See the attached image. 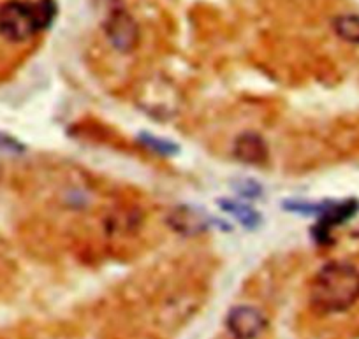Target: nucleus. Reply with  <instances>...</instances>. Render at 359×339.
Here are the masks:
<instances>
[{"label":"nucleus","mask_w":359,"mask_h":339,"mask_svg":"<svg viewBox=\"0 0 359 339\" xmlns=\"http://www.w3.org/2000/svg\"><path fill=\"white\" fill-rule=\"evenodd\" d=\"M359 300V271L348 262L326 264L310 285V303L323 314L341 313Z\"/></svg>","instance_id":"obj_1"},{"label":"nucleus","mask_w":359,"mask_h":339,"mask_svg":"<svg viewBox=\"0 0 359 339\" xmlns=\"http://www.w3.org/2000/svg\"><path fill=\"white\" fill-rule=\"evenodd\" d=\"M57 15L53 0H9L0 6V36L11 43H23L51 25Z\"/></svg>","instance_id":"obj_2"},{"label":"nucleus","mask_w":359,"mask_h":339,"mask_svg":"<svg viewBox=\"0 0 359 339\" xmlns=\"http://www.w3.org/2000/svg\"><path fill=\"white\" fill-rule=\"evenodd\" d=\"M104 32L109 44L120 53H130L140 43L137 23L126 9H113L106 18Z\"/></svg>","instance_id":"obj_3"},{"label":"nucleus","mask_w":359,"mask_h":339,"mask_svg":"<svg viewBox=\"0 0 359 339\" xmlns=\"http://www.w3.org/2000/svg\"><path fill=\"white\" fill-rule=\"evenodd\" d=\"M268 320L259 307L240 304L226 318V327L234 339H257L264 332Z\"/></svg>","instance_id":"obj_4"},{"label":"nucleus","mask_w":359,"mask_h":339,"mask_svg":"<svg viewBox=\"0 0 359 339\" xmlns=\"http://www.w3.org/2000/svg\"><path fill=\"white\" fill-rule=\"evenodd\" d=\"M234 155L243 164H264L266 158H268L266 141L255 132H243L241 136H238L236 143H234Z\"/></svg>","instance_id":"obj_5"},{"label":"nucleus","mask_w":359,"mask_h":339,"mask_svg":"<svg viewBox=\"0 0 359 339\" xmlns=\"http://www.w3.org/2000/svg\"><path fill=\"white\" fill-rule=\"evenodd\" d=\"M169 223L176 233L194 236L208 229V218L196 207L180 206L169 214Z\"/></svg>","instance_id":"obj_6"},{"label":"nucleus","mask_w":359,"mask_h":339,"mask_svg":"<svg viewBox=\"0 0 359 339\" xmlns=\"http://www.w3.org/2000/svg\"><path fill=\"white\" fill-rule=\"evenodd\" d=\"M333 30L341 41L359 44V15H340L333 20Z\"/></svg>","instance_id":"obj_7"},{"label":"nucleus","mask_w":359,"mask_h":339,"mask_svg":"<svg viewBox=\"0 0 359 339\" xmlns=\"http://www.w3.org/2000/svg\"><path fill=\"white\" fill-rule=\"evenodd\" d=\"M220 207H224L227 213L234 214V218H238L245 227H250V229L257 227L259 221H261L257 211H255L252 206H247V204L233 202V200H224V202H220Z\"/></svg>","instance_id":"obj_8"},{"label":"nucleus","mask_w":359,"mask_h":339,"mask_svg":"<svg viewBox=\"0 0 359 339\" xmlns=\"http://www.w3.org/2000/svg\"><path fill=\"white\" fill-rule=\"evenodd\" d=\"M143 141L144 144H148V146L151 148V150L158 151V153L162 155H172L178 151L176 144L169 143V141H162V139H157V137H150V136H144Z\"/></svg>","instance_id":"obj_9"},{"label":"nucleus","mask_w":359,"mask_h":339,"mask_svg":"<svg viewBox=\"0 0 359 339\" xmlns=\"http://www.w3.org/2000/svg\"><path fill=\"white\" fill-rule=\"evenodd\" d=\"M238 192L243 193L245 197H255L261 193V188H259V185H255L254 181H245L243 186H240V188H238Z\"/></svg>","instance_id":"obj_10"},{"label":"nucleus","mask_w":359,"mask_h":339,"mask_svg":"<svg viewBox=\"0 0 359 339\" xmlns=\"http://www.w3.org/2000/svg\"><path fill=\"white\" fill-rule=\"evenodd\" d=\"M18 148V143L15 139H11L9 136H4L0 134V150H16Z\"/></svg>","instance_id":"obj_11"}]
</instances>
